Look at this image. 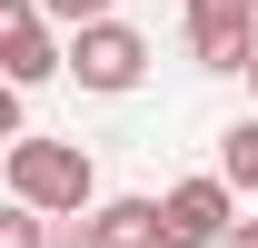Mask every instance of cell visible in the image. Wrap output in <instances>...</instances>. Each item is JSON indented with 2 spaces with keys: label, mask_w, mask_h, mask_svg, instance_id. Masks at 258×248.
Returning a JSON list of instances; mask_svg holds the SVG:
<instances>
[{
  "label": "cell",
  "mask_w": 258,
  "mask_h": 248,
  "mask_svg": "<svg viewBox=\"0 0 258 248\" xmlns=\"http://www.w3.org/2000/svg\"><path fill=\"white\" fill-rule=\"evenodd\" d=\"M90 149L80 139H10V199L30 218H80L90 209Z\"/></svg>",
  "instance_id": "obj_1"
},
{
  "label": "cell",
  "mask_w": 258,
  "mask_h": 248,
  "mask_svg": "<svg viewBox=\"0 0 258 248\" xmlns=\"http://www.w3.org/2000/svg\"><path fill=\"white\" fill-rule=\"evenodd\" d=\"M60 70L80 80V90H139L149 80V40L129 30V20H90V30H70V50H60Z\"/></svg>",
  "instance_id": "obj_2"
},
{
  "label": "cell",
  "mask_w": 258,
  "mask_h": 248,
  "mask_svg": "<svg viewBox=\"0 0 258 248\" xmlns=\"http://www.w3.org/2000/svg\"><path fill=\"white\" fill-rule=\"evenodd\" d=\"M228 238V179L209 169V179H179L159 199V248H219Z\"/></svg>",
  "instance_id": "obj_3"
},
{
  "label": "cell",
  "mask_w": 258,
  "mask_h": 248,
  "mask_svg": "<svg viewBox=\"0 0 258 248\" xmlns=\"http://www.w3.org/2000/svg\"><path fill=\"white\" fill-rule=\"evenodd\" d=\"M189 50H199V70H248L258 60V10H238V0H189Z\"/></svg>",
  "instance_id": "obj_4"
},
{
  "label": "cell",
  "mask_w": 258,
  "mask_h": 248,
  "mask_svg": "<svg viewBox=\"0 0 258 248\" xmlns=\"http://www.w3.org/2000/svg\"><path fill=\"white\" fill-rule=\"evenodd\" d=\"M60 70V40H50V20H40L30 0H0V80L10 90H40Z\"/></svg>",
  "instance_id": "obj_5"
},
{
  "label": "cell",
  "mask_w": 258,
  "mask_h": 248,
  "mask_svg": "<svg viewBox=\"0 0 258 248\" xmlns=\"http://www.w3.org/2000/svg\"><path fill=\"white\" fill-rule=\"evenodd\" d=\"M80 248H159V199H99L80 218Z\"/></svg>",
  "instance_id": "obj_6"
},
{
  "label": "cell",
  "mask_w": 258,
  "mask_h": 248,
  "mask_svg": "<svg viewBox=\"0 0 258 248\" xmlns=\"http://www.w3.org/2000/svg\"><path fill=\"white\" fill-rule=\"evenodd\" d=\"M219 179H228V189H258V119H238V129L219 139Z\"/></svg>",
  "instance_id": "obj_7"
},
{
  "label": "cell",
  "mask_w": 258,
  "mask_h": 248,
  "mask_svg": "<svg viewBox=\"0 0 258 248\" xmlns=\"http://www.w3.org/2000/svg\"><path fill=\"white\" fill-rule=\"evenodd\" d=\"M0 248H50V218H30L20 199H10V209H0Z\"/></svg>",
  "instance_id": "obj_8"
},
{
  "label": "cell",
  "mask_w": 258,
  "mask_h": 248,
  "mask_svg": "<svg viewBox=\"0 0 258 248\" xmlns=\"http://www.w3.org/2000/svg\"><path fill=\"white\" fill-rule=\"evenodd\" d=\"M40 20H70V30H90V20H109V0H30Z\"/></svg>",
  "instance_id": "obj_9"
},
{
  "label": "cell",
  "mask_w": 258,
  "mask_h": 248,
  "mask_svg": "<svg viewBox=\"0 0 258 248\" xmlns=\"http://www.w3.org/2000/svg\"><path fill=\"white\" fill-rule=\"evenodd\" d=\"M0 139H20V90L0 80Z\"/></svg>",
  "instance_id": "obj_10"
},
{
  "label": "cell",
  "mask_w": 258,
  "mask_h": 248,
  "mask_svg": "<svg viewBox=\"0 0 258 248\" xmlns=\"http://www.w3.org/2000/svg\"><path fill=\"white\" fill-rule=\"evenodd\" d=\"M219 248H258V218H238V228H228V238Z\"/></svg>",
  "instance_id": "obj_11"
},
{
  "label": "cell",
  "mask_w": 258,
  "mask_h": 248,
  "mask_svg": "<svg viewBox=\"0 0 258 248\" xmlns=\"http://www.w3.org/2000/svg\"><path fill=\"white\" fill-rule=\"evenodd\" d=\"M238 10H258V0H238Z\"/></svg>",
  "instance_id": "obj_12"
},
{
  "label": "cell",
  "mask_w": 258,
  "mask_h": 248,
  "mask_svg": "<svg viewBox=\"0 0 258 248\" xmlns=\"http://www.w3.org/2000/svg\"><path fill=\"white\" fill-rule=\"evenodd\" d=\"M248 80H258V60H248Z\"/></svg>",
  "instance_id": "obj_13"
}]
</instances>
